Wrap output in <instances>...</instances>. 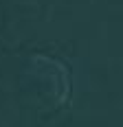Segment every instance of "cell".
<instances>
[{
    "label": "cell",
    "instance_id": "1",
    "mask_svg": "<svg viewBox=\"0 0 123 127\" xmlns=\"http://www.w3.org/2000/svg\"><path fill=\"white\" fill-rule=\"evenodd\" d=\"M22 92L31 107L42 114H51L66 105L70 94V72L68 66L44 53L33 55L22 72Z\"/></svg>",
    "mask_w": 123,
    "mask_h": 127
}]
</instances>
